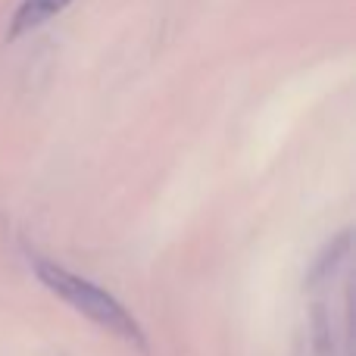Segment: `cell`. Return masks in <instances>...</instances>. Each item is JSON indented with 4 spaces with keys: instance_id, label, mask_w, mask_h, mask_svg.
Segmentation results:
<instances>
[{
    "instance_id": "cell-1",
    "label": "cell",
    "mask_w": 356,
    "mask_h": 356,
    "mask_svg": "<svg viewBox=\"0 0 356 356\" xmlns=\"http://www.w3.org/2000/svg\"><path fill=\"white\" fill-rule=\"evenodd\" d=\"M31 266H35V275L41 278L44 288L54 291L60 300H66L75 313H81L85 319H91L94 325L104 328V332L116 334V338L129 341V344H135V347L147 344L141 325H138V319L110 294V291H104L100 284H94V282H88V278L69 272L66 266L50 263V259L31 257Z\"/></svg>"
},
{
    "instance_id": "cell-2",
    "label": "cell",
    "mask_w": 356,
    "mask_h": 356,
    "mask_svg": "<svg viewBox=\"0 0 356 356\" xmlns=\"http://www.w3.org/2000/svg\"><path fill=\"white\" fill-rule=\"evenodd\" d=\"M69 3H75V0H22L10 19V38L29 35V31L47 25L50 19L60 16Z\"/></svg>"
}]
</instances>
